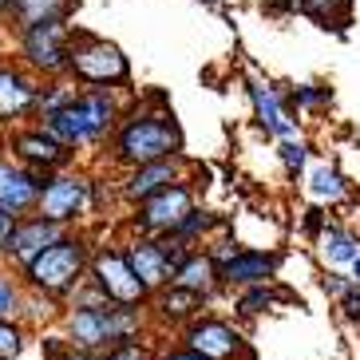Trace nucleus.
Segmentation results:
<instances>
[{
	"label": "nucleus",
	"mask_w": 360,
	"mask_h": 360,
	"mask_svg": "<svg viewBox=\"0 0 360 360\" xmlns=\"http://www.w3.org/2000/svg\"><path fill=\"white\" fill-rule=\"evenodd\" d=\"M68 349L75 352H111L115 345L147 337V309H123V305H64L60 313Z\"/></svg>",
	"instance_id": "obj_1"
},
{
	"label": "nucleus",
	"mask_w": 360,
	"mask_h": 360,
	"mask_svg": "<svg viewBox=\"0 0 360 360\" xmlns=\"http://www.w3.org/2000/svg\"><path fill=\"white\" fill-rule=\"evenodd\" d=\"M91 238L84 230H68L56 245H48L44 254H36L32 262L16 269L24 281L28 293H40V297H52L64 305L68 297L87 281V265H91Z\"/></svg>",
	"instance_id": "obj_2"
},
{
	"label": "nucleus",
	"mask_w": 360,
	"mask_h": 360,
	"mask_svg": "<svg viewBox=\"0 0 360 360\" xmlns=\"http://www.w3.org/2000/svg\"><path fill=\"white\" fill-rule=\"evenodd\" d=\"M119 119V103L111 91L103 87H87V91H75V99L64 107V111H56V115H44L40 119V131L44 135H52L60 147H68L75 155L79 147H96L111 135Z\"/></svg>",
	"instance_id": "obj_3"
},
{
	"label": "nucleus",
	"mask_w": 360,
	"mask_h": 360,
	"mask_svg": "<svg viewBox=\"0 0 360 360\" xmlns=\"http://www.w3.org/2000/svg\"><path fill=\"white\" fill-rule=\"evenodd\" d=\"M182 155V127L170 111H131L115 131V162L119 167H147Z\"/></svg>",
	"instance_id": "obj_4"
},
{
	"label": "nucleus",
	"mask_w": 360,
	"mask_h": 360,
	"mask_svg": "<svg viewBox=\"0 0 360 360\" xmlns=\"http://www.w3.org/2000/svg\"><path fill=\"white\" fill-rule=\"evenodd\" d=\"M87 281L103 293V301L111 305H123V309H147L150 293L147 285L135 277L131 269L127 254H123V245L115 242H99L91 250V265H87Z\"/></svg>",
	"instance_id": "obj_5"
},
{
	"label": "nucleus",
	"mask_w": 360,
	"mask_h": 360,
	"mask_svg": "<svg viewBox=\"0 0 360 360\" xmlns=\"http://www.w3.org/2000/svg\"><path fill=\"white\" fill-rule=\"evenodd\" d=\"M87 210H96V182L79 174V170H56L44 179L40 202H36V214L48 218V222L64 226V230H75V222L84 218Z\"/></svg>",
	"instance_id": "obj_6"
},
{
	"label": "nucleus",
	"mask_w": 360,
	"mask_h": 360,
	"mask_svg": "<svg viewBox=\"0 0 360 360\" xmlns=\"http://www.w3.org/2000/svg\"><path fill=\"white\" fill-rule=\"evenodd\" d=\"M194 186L186 179L182 182H170L167 191L150 194L147 202H139L135 214H131V230L135 238H167V233L179 230V222L194 210Z\"/></svg>",
	"instance_id": "obj_7"
},
{
	"label": "nucleus",
	"mask_w": 360,
	"mask_h": 360,
	"mask_svg": "<svg viewBox=\"0 0 360 360\" xmlns=\"http://www.w3.org/2000/svg\"><path fill=\"white\" fill-rule=\"evenodd\" d=\"M68 72H75L84 84L107 87V84H127V56L119 52L115 44L96 40V36H79L68 48Z\"/></svg>",
	"instance_id": "obj_8"
},
{
	"label": "nucleus",
	"mask_w": 360,
	"mask_h": 360,
	"mask_svg": "<svg viewBox=\"0 0 360 360\" xmlns=\"http://www.w3.org/2000/svg\"><path fill=\"white\" fill-rule=\"evenodd\" d=\"M179 345L198 352L202 360H250L242 328L222 317H214V313H202L198 321H191V325L182 328Z\"/></svg>",
	"instance_id": "obj_9"
},
{
	"label": "nucleus",
	"mask_w": 360,
	"mask_h": 360,
	"mask_svg": "<svg viewBox=\"0 0 360 360\" xmlns=\"http://www.w3.org/2000/svg\"><path fill=\"white\" fill-rule=\"evenodd\" d=\"M40 191H44V174L20 167L16 159H0V214H8L16 222L36 214Z\"/></svg>",
	"instance_id": "obj_10"
},
{
	"label": "nucleus",
	"mask_w": 360,
	"mask_h": 360,
	"mask_svg": "<svg viewBox=\"0 0 360 360\" xmlns=\"http://www.w3.org/2000/svg\"><path fill=\"white\" fill-rule=\"evenodd\" d=\"M64 233H68L64 226L48 222V218H40V214H28V218H20V222H16L12 242H8V250H4V257H0V262L12 265V269H24V265L32 262L36 254H44L48 245H56Z\"/></svg>",
	"instance_id": "obj_11"
},
{
	"label": "nucleus",
	"mask_w": 360,
	"mask_h": 360,
	"mask_svg": "<svg viewBox=\"0 0 360 360\" xmlns=\"http://www.w3.org/2000/svg\"><path fill=\"white\" fill-rule=\"evenodd\" d=\"M68 48H72V36H68L64 20L40 24V28H28L24 32V56L36 72H68Z\"/></svg>",
	"instance_id": "obj_12"
},
{
	"label": "nucleus",
	"mask_w": 360,
	"mask_h": 360,
	"mask_svg": "<svg viewBox=\"0 0 360 360\" xmlns=\"http://www.w3.org/2000/svg\"><path fill=\"white\" fill-rule=\"evenodd\" d=\"M12 159L48 179V174H56V170L72 167V150L60 147V143H56L52 135H44L40 127H32V131H20V135L12 139Z\"/></svg>",
	"instance_id": "obj_13"
},
{
	"label": "nucleus",
	"mask_w": 360,
	"mask_h": 360,
	"mask_svg": "<svg viewBox=\"0 0 360 360\" xmlns=\"http://www.w3.org/2000/svg\"><path fill=\"white\" fill-rule=\"evenodd\" d=\"M182 155H174V159H162V162H147V167H135L127 170V179L119 182V198L131 202V206H139V202H147L150 194L167 191L170 182H182Z\"/></svg>",
	"instance_id": "obj_14"
},
{
	"label": "nucleus",
	"mask_w": 360,
	"mask_h": 360,
	"mask_svg": "<svg viewBox=\"0 0 360 360\" xmlns=\"http://www.w3.org/2000/svg\"><path fill=\"white\" fill-rule=\"evenodd\" d=\"M277 265H281V257L274 250H242L230 265L218 269V277H222V289L242 293V289H254V285H274Z\"/></svg>",
	"instance_id": "obj_15"
},
{
	"label": "nucleus",
	"mask_w": 360,
	"mask_h": 360,
	"mask_svg": "<svg viewBox=\"0 0 360 360\" xmlns=\"http://www.w3.org/2000/svg\"><path fill=\"white\" fill-rule=\"evenodd\" d=\"M123 254H127L131 269H135V277L147 285V293H159V289L170 285V262L167 254H162L159 238H135L131 233V242H123Z\"/></svg>",
	"instance_id": "obj_16"
},
{
	"label": "nucleus",
	"mask_w": 360,
	"mask_h": 360,
	"mask_svg": "<svg viewBox=\"0 0 360 360\" xmlns=\"http://www.w3.org/2000/svg\"><path fill=\"white\" fill-rule=\"evenodd\" d=\"M202 313H206V301L186 293V289H174V285L150 293V301H147V317H155L167 328H179V333L191 325V321H198Z\"/></svg>",
	"instance_id": "obj_17"
},
{
	"label": "nucleus",
	"mask_w": 360,
	"mask_h": 360,
	"mask_svg": "<svg viewBox=\"0 0 360 360\" xmlns=\"http://www.w3.org/2000/svg\"><path fill=\"white\" fill-rule=\"evenodd\" d=\"M250 99H254V119H257V127L265 131V135H274V139H293L297 135V123L293 115H289V107L285 99H281V91L269 84H250Z\"/></svg>",
	"instance_id": "obj_18"
},
{
	"label": "nucleus",
	"mask_w": 360,
	"mask_h": 360,
	"mask_svg": "<svg viewBox=\"0 0 360 360\" xmlns=\"http://www.w3.org/2000/svg\"><path fill=\"white\" fill-rule=\"evenodd\" d=\"M170 285L174 289H186V293H194V297H202L206 305L214 301V293L222 289V277H218V265L206 257V250H194L186 262L170 274Z\"/></svg>",
	"instance_id": "obj_19"
},
{
	"label": "nucleus",
	"mask_w": 360,
	"mask_h": 360,
	"mask_svg": "<svg viewBox=\"0 0 360 360\" xmlns=\"http://www.w3.org/2000/svg\"><path fill=\"white\" fill-rule=\"evenodd\" d=\"M36 96L40 87L28 79L24 72H12V68H0V119H24L28 111H36Z\"/></svg>",
	"instance_id": "obj_20"
},
{
	"label": "nucleus",
	"mask_w": 360,
	"mask_h": 360,
	"mask_svg": "<svg viewBox=\"0 0 360 360\" xmlns=\"http://www.w3.org/2000/svg\"><path fill=\"white\" fill-rule=\"evenodd\" d=\"M317 242H321V254H325L328 265H352L360 254V238L349 226H337V222H328Z\"/></svg>",
	"instance_id": "obj_21"
},
{
	"label": "nucleus",
	"mask_w": 360,
	"mask_h": 360,
	"mask_svg": "<svg viewBox=\"0 0 360 360\" xmlns=\"http://www.w3.org/2000/svg\"><path fill=\"white\" fill-rule=\"evenodd\" d=\"M309 194H313V202L317 206H333V202H345L349 198V179L340 174L333 162H321V167H313V174H309Z\"/></svg>",
	"instance_id": "obj_22"
},
{
	"label": "nucleus",
	"mask_w": 360,
	"mask_h": 360,
	"mask_svg": "<svg viewBox=\"0 0 360 360\" xmlns=\"http://www.w3.org/2000/svg\"><path fill=\"white\" fill-rule=\"evenodd\" d=\"M20 28H40V24H52V20H64L68 16V0H16L12 4Z\"/></svg>",
	"instance_id": "obj_23"
},
{
	"label": "nucleus",
	"mask_w": 360,
	"mask_h": 360,
	"mask_svg": "<svg viewBox=\"0 0 360 360\" xmlns=\"http://www.w3.org/2000/svg\"><path fill=\"white\" fill-rule=\"evenodd\" d=\"M24 297H28V289H24L20 274L0 262V321H20Z\"/></svg>",
	"instance_id": "obj_24"
},
{
	"label": "nucleus",
	"mask_w": 360,
	"mask_h": 360,
	"mask_svg": "<svg viewBox=\"0 0 360 360\" xmlns=\"http://www.w3.org/2000/svg\"><path fill=\"white\" fill-rule=\"evenodd\" d=\"M301 12L305 16H313V20L321 24V28H345L352 16V4L349 0H301Z\"/></svg>",
	"instance_id": "obj_25"
},
{
	"label": "nucleus",
	"mask_w": 360,
	"mask_h": 360,
	"mask_svg": "<svg viewBox=\"0 0 360 360\" xmlns=\"http://www.w3.org/2000/svg\"><path fill=\"white\" fill-rule=\"evenodd\" d=\"M202 250H206V257H210V262L218 265V269H222V265H230L233 257L242 254L245 245L238 242V238H233V230H230V226H222L218 233H210V238L202 242Z\"/></svg>",
	"instance_id": "obj_26"
},
{
	"label": "nucleus",
	"mask_w": 360,
	"mask_h": 360,
	"mask_svg": "<svg viewBox=\"0 0 360 360\" xmlns=\"http://www.w3.org/2000/svg\"><path fill=\"white\" fill-rule=\"evenodd\" d=\"M277 289L274 285H254V289H242V293L233 297V313L238 317H257V313H265V309L277 301Z\"/></svg>",
	"instance_id": "obj_27"
},
{
	"label": "nucleus",
	"mask_w": 360,
	"mask_h": 360,
	"mask_svg": "<svg viewBox=\"0 0 360 360\" xmlns=\"http://www.w3.org/2000/svg\"><path fill=\"white\" fill-rule=\"evenodd\" d=\"M277 155H281V167H285L289 179H301L305 174V162H309V143L301 135L293 139H281V147H277Z\"/></svg>",
	"instance_id": "obj_28"
},
{
	"label": "nucleus",
	"mask_w": 360,
	"mask_h": 360,
	"mask_svg": "<svg viewBox=\"0 0 360 360\" xmlns=\"http://www.w3.org/2000/svg\"><path fill=\"white\" fill-rule=\"evenodd\" d=\"M28 345V328L20 321H0V360H20Z\"/></svg>",
	"instance_id": "obj_29"
},
{
	"label": "nucleus",
	"mask_w": 360,
	"mask_h": 360,
	"mask_svg": "<svg viewBox=\"0 0 360 360\" xmlns=\"http://www.w3.org/2000/svg\"><path fill=\"white\" fill-rule=\"evenodd\" d=\"M289 103L305 107V111H317V107L333 103V91H328V87H321V84H301V87H293V96H285V107Z\"/></svg>",
	"instance_id": "obj_30"
},
{
	"label": "nucleus",
	"mask_w": 360,
	"mask_h": 360,
	"mask_svg": "<svg viewBox=\"0 0 360 360\" xmlns=\"http://www.w3.org/2000/svg\"><path fill=\"white\" fill-rule=\"evenodd\" d=\"M103 360H155V349L147 340H127V345H115L111 352H103Z\"/></svg>",
	"instance_id": "obj_31"
},
{
	"label": "nucleus",
	"mask_w": 360,
	"mask_h": 360,
	"mask_svg": "<svg viewBox=\"0 0 360 360\" xmlns=\"http://www.w3.org/2000/svg\"><path fill=\"white\" fill-rule=\"evenodd\" d=\"M349 289H352V277H340V274H328L325 277V293L333 297V301H340Z\"/></svg>",
	"instance_id": "obj_32"
},
{
	"label": "nucleus",
	"mask_w": 360,
	"mask_h": 360,
	"mask_svg": "<svg viewBox=\"0 0 360 360\" xmlns=\"http://www.w3.org/2000/svg\"><path fill=\"white\" fill-rule=\"evenodd\" d=\"M337 305L345 309V317H349V321H360V285H352L349 293L337 301Z\"/></svg>",
	"instance_id": "obj_33"
},
{
	"label": "nucleus",
	"mask_w": 360,
	"mask_h": 360,
	"mask_svg": "<svg viewBox=\"0 0 360 360\" xmlns=\"http://www.w3.org/2000/svg\"><path fill=\"white\" fill-rule=\"evenodd\" d=\"M155 360H202V356L182 349V345H167V349H155Z\"/></svg>",
	"instance_id": "obj_34"
},
{
	"label": "nucleus",
	"mask_w": 360,
	"mask_h": 360,
	"mask_svg": "<svg viewBox=\"0 0 360 360\" xmlns=\"http://www.w3.org/2000/svg\"><path fill=\"white\" fill-rule=\"evenodd\" d=\"M64 360H103V356H96V352H75V349H72Z\"/></svg>",
	"instance_id": "obj_35"
},
{
	"label": "nucleus",
	"mask_w": 360,
	"mask_h": 360,
	"mask_svg": "<svg viewBox=\"0 0 360 360\" xmlns=\"http://www.w3.org/2000/svg\"><path fill=\"white\" fill-rule=\"evenodd\" d=\"M274 8H285V12H293V8H301V0H274Z\"/></svg>",
	"instance_id": "obj_36"
},
{
	"label": "nucleus",
	"mask_w": 360,
	"mask_h": 360,
	"mask_svg": "<svg viewBox=\"0 0 360 360\" xmlns=\"http://www.w3.org/2000/svg\"><path fill=\"white\" fill-rule=\"evenodd\" d=\"M349 269H352V285H360V254H356V262H352Z\"/></svg>",
	"instance_id": "obj_37"
},
{
	"label": "nucleus",
	"mask_w": 360,
	"mask_h": 360,
	"mask_svg": "<svg viewBox=\"0 0 360 360\" xmlns=\"http://www.w3.org/2000/svg\"><path fill=\"white\" fill-rule=\"evenodd\" d=\"M12 4H16V0H0V8H12Z\"/></svg>",
	"instance_id": "obj_38"
},
{
	"label": "nucleus",
	"mask_w": 360,
	"mask_h": 360,
	"mask_svg": "<svg viewBox=\"0 0 360 360\" xmlns=\"http://www.w3.org/2000/svg\"><path fill=\"white\" fill-rule=\"evenodd\" d=\"M0 147H4V139H0Z\"/></svg>",
	"instance_id": "obj_39"
},
{
	"label": "nucleus",
	"mask_w": 360,
	"mask_h": 360,
	"mask_svg": "<svg viewBox=\"0 0 360 360\" xmlns=\"http://www.w3.org/2000/svg\"><path fill=\"white\" fill-rule=\"evenodd\" d=\"M250 360H254V356H250Z\"/></svg>",
	"instance_id": "obj_40"
}]
</instances>
